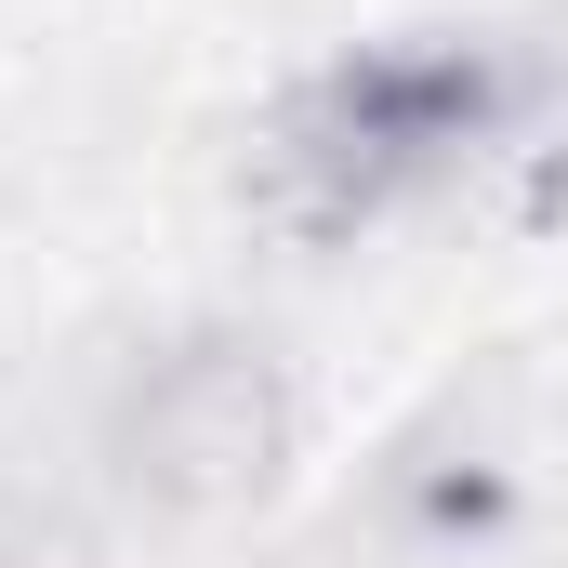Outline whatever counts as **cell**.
Segmentation results:
<instances>
[{
  "label": "cell",
  "instance_id": "obj_1",
  "mask_svg": "<svg viewBox=\"0 0 568 568\" xmlns=\"http://www.w3.org/2000/svg\"><path fill=\"white\" fill-rule=\"evenodd\" d=\"M489 106H503V67H476V53H357L344 80H317L278 120L265 172L304 225H357L397 185H424L449 145H476Z\"/></svg>",
  "mask_w": 568,
  "mask_h": 568
},
{
  "label": "cell",
  "instance_id": "obj_2",
  "mask_svg": "<svg viewBox=\"0 0 568 568\" xmlns=\"http://www.w3.org/2000/svg\"><path fill=\"white\" fill-rule=\"evenodd\" d=\"M120 449H133V476L159 489V503L212 516V503H252V489L278 476L291 397H278V371H265L252 344H185V357H159V371H145Z\"/></svg>",
  "mask_w": 568,
  "mask_h": 568
}]
</instances>
